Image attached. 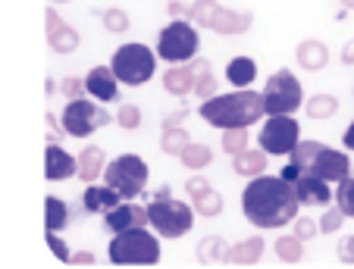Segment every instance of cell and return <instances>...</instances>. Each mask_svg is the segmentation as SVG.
Instances as JSON below:
<instances>
[{"mask_svg":"<svg viewBox=\"0 0 354 269\" xmlns=\"http://www.w3.org/2000/svg\"><path fill=\"white\" fill-rule=\"evenodd\" d=\"M192 141L188 138V132L182 126H163V141H160V148H163V154H169V157H179L182 154V148Z\"/></svg>","mask_w":354,"mask_h":269,"instance_id":"1f68e13d","label":"cell"},{"mask_svg":"<svg viewBox=\"0 0 354 269\" xmlns=\"http://www.w3.org/2000/svg\"><path fill=\"white\" fill-rule=\"evenodd\" d=\"M351 169H354V163H351Z\"/></svg>","mask_w":354,"mask_h":269,"instance_id":"c3c4849f","label":"cell"},{"mask_svg":"<svg viewBox=\"0 0 354 269\" xmlns=\"http://www.w3.org/2000/svg\"><path fill=\"white\" fill-rule=\"evenodd\" d=\"M292 188H295L298 203H304V207H329V203H333L329 182H323L320 175H314V172H304L301 179H295Z\"/></svg>","mask_w":354,"mask_h":269,"instance_id":"9a60e30c","label":"cell"},{"mask_svg":"<svg viewBox=\"0 0 354 269\" xmlns=\"http://www.w3.org/2000/svg\"><path fill=\"white\" fill-rule=\"evenodd\" d=\"M248 128H223V150H226L229 157L241 154V150L248 148Z\"/></svg>","mask_w":354,"mask_h":269,"instance_id":"836d02e7","label":"cell"},{"mask_svg":"<svg viewBox=\"0 0 354 269\" xmlns=\"http://www.w3.org/2000/svg\"><path fill=\"white\" fill-rule=\"evenodd\" d=\"M192 81H194L192 66H169L167 72H163V88H167L169 94H176V97L192 94Z\"/></svg>","mask_w":354,"mask_h":269,"instance_id":"d4e9b609","label":"cell"},{"mask_svg":"<svg viewBox=\"0 0 354 269\" xmlns=\"http://www.w3.org/2000/svg\"><path fill=\"white\" fill-rule=\"evenodd\" d=\"M113 122H120L126 132H132V128H138L141 126V110L135 107V103H122L120 107V113L113 116Z\"/></svg>","mask_w":354,"mask_h":269,"instance_id":"8d00e7d4","label":"cell"},{"mask_svg":"<svg viewBox=\"0 0 354 269\" xmlns=\"http://www.w3.org/2000/svg\"><path fill=\"white\" fill-rule=\"evenodd\" d=\"M308 172H314V175H320L323 182H342L348 172H351V160H348V154L345 150H333V148H317V154L310 157V166H308Z\"/></svg>","mask_w":354,"mask_h":269,"instance_id":"7c38bea8","label":"cell"},{"mask_svg":"<svg viewBox=\"0 0 354 269\" xmlns=\"http://www.w3.org/2000/svg\"><path fill=\"white\" fill-rule=\"evenodd\" d=\"M226 79H229V85H235V88L254 85L257 63L251 60V57H235V60H229V66H226Z\"/></svg>","mask_w":354,"mask_h":269,"instance_id":"cb8c5ba5","label":"cell"},{"mask_svg":"<svg viewBox=\"0 0 354 269\" xmlns=\"http://www.w3.org/2000/svg\"><path fill=\"white\" fill-rule=\"evenodd\" d=\"M122 197L116 195L110 185H88L85 195H82V207H85V213H107V210H113L116 203H120Z\"/></svg>","mask_w":354,"mask_h":269,"instance_id":"ffe728a7","label":"cell"},{"mask_svg":"<svg viewBox=\"0 0 354 269\" xmlns=\"http://www.w3.org/2000/svg\"><path fill=\"white\" fill-rule=\"evenodd\" d=\"M107 257L116 266H154L160 260V241L145 226L141 229H126L113 235Z\"/></svg>","mask_w":354,"mask_h":269,"instance_id":"3957f363","label":"cell"},{"mask_svg":"<svg viewBox=\"0 0 354 269\" xmlns=\"http://www.w3.org/2000/svg\"><path fill=\"white\" fill-rule=\"evenodd\" d=\"M50 3H69V0H50Z\"/></svg>","mask_w":354,"mask_h":269,"instance_id":"7dc6e473","label":"cell"},{"mask_svg":"<svg viewBox=\"0 0 354 269\" xmlns=\"http://www.w3.org/2000/svg\"><path fill=\"white\" fill-rule=\"evenodd\" d=\"M198 54V32L185 19H173L157 38V57L167 63H185Z\"/></svg>","mask_w":354,"mask_h":269,"instance_id":"30bf717a","label":"cell"},{"mask_svg":"<svg viewBox=\"0 0 354 269\" xmlns=\"http://www.w3.org/2000/svg\"><path fill=\"white\" fill-rule=\"evenodd\" d=\"M44 175L50 182H63V179L75 175V157L66 154V150L57 144V138H50V144H47V150H44Z\"/></svg>","mask_w":354,"mask_h":269,"instance_id":"ac0fdd59","label":"cell"},{"mask_svg":"<svg viewBox=\"0 0 354 269\" xmlns=\"http://www.w3.org/2000/svg\"><path fill=\"white\" fill-rule=\"evenodd\" d=\"M104 166H107V160H104V150L94 148V144H88V148L79 150V157H75V172H79L82 182H97L100 175H104Z\"/></svg>","mask_w":354,"mask_h":269,"instance_id":"d6986e66","label":"cell"},{"mask_svg":"<svg viewBox=\"0 0 354 269\" xmlns=\"http://www.w3.org/2000/svg\"><path fill=\"white\" fill-rule=\"evenodd\" d=\"M298 141H301V128L288 113L286 116H270V119L263 122L261 134H257V144H261V150L267 157L270 154L273 157H288Z\"/></svg>","mask_w":354,"mask_h":269,"instance_id":"8fae6325","label":"cell"},{"mask_svg":"<svg viewBox=\"0 0 354 269\" xmlns=\"http://www.w3.org/2000/svg\"><path fill=\"white\" fill-rule=\"evenodd\" d=\"M147 213V226H154V232H160L163 238H182L192 232L194 226V210L192 203L176 201L169 197H154V201L145 207Z\"/></svg>","mask_w":354,"mask_h":269,"instance_id":"5b68a950","label":"cell"},{"mask_svg":"<svg viewBox=\"0 0 354 269\" xmlns=\"http://www.w3.org/2000/svg\"><path fill=\"white\" fill-rule=\"evenodd\" d=\"M339 188L333 191V201H335V207L345 213V219H354V179L351 175H345L342 182H335Z\"/></svg>","mask_w":354,"mask_h":269,"instance_id":"d6a6232c","label":"cell"},{"mask_svg":"<svg viewBox=\"0 0 354 269\" xmlns=\"http://www.w3.org/2000/svg\"><path fill=\"white\" fill-rule=\"evenodd\" d=\"M342 63H345V66H354V38L345 41V48H342Z\"/></svg>","mask_w":354,"mask_h":269,"instance_id":"b9f144b4","label":"cell"},{"mask_svg":"<svg viewBox=\"0 0 354 269\" xmlns=\"http://www.w3.org/2000/svg\"><path fill=\"white\" fill-rule=\"evenodd\" d=\"M295 57H298V66H304L308 72H320V69L329 63V48L323 44V41L308 38V41H301L298 44Z\"/></svg>","mask_w":354,"mask_h":269,"instance_id":"44dd1931","label":"cell"},{"mask_svg":"<svg viewBox=\"0 0 354 269\" xmlns=\"http://www.w3.org/2000/svg\"><path fill=\"white\" fill-rule=\"evenodd\" d=\"M100 22H104V28H107V32H113V34L129 32V16L122 13L120 7H113V10H104V16H100Z\"/></svg>","mask_w":354,"mask_h":269,"instance_id":"e575fe53","label":"cell"},{"mask_svg":"<svg viewBox=\"0 0 354 269\" xmlns=\"http://www.w3.org/2000/svg\"><path fill=\"white\" fill-rule=\"evenodd\" d=\"M298 197L282 175H254L241 191V213L257 229H279L298 216Z\"/></svg>","mask_w":354,"mask_h":269,"instance_id":"6da1fadb","label":"cell"},{"mask_svg":"<svg viewBox=\"0 0 354 269\" xmlns=\"http://www.w3.org/2000/svg\"><path fill=\"white\" fill-rule=\"evenodd\" d=\"M194 257L201 263H223L226 260V241L220 235H204L198 241V248H194Z\"/></svg>","mask_w":354,"mask_h":269,"instance_id":"4316f807","label":"cell"},{"mask_svg":"<svg viewBox=\"0 0 354 269\" xmlns=\"http://www.w3.org/2000/svg\"><path fill=\"white\" fill-rule=\"evenodd\" d=\"M292 222H295V235H298L301 241H310V238L320 232V229H317V222L310 219V216H295Z\"/></svg>","mask_w":354,"mask_h":269,"instance_id":"f35d334b","label":"cell"},{"mask_svg":"<svg viewBox=\"0 0 354 269\" xmlns=\"http://www.w3.org/2000/svg\"><path fill=\"white\" fill-rule=\"evenodd\" d=\"M263 97V113L267 116H286L295 113V110L304 103V94H301V81L295 79L288 69H279L267 79V88L261 91Z\"/></svg>","mask_w":354,"mask_h":269,"instance_id":"ba28073f","label":"cell"},{"mask_svg":"<svg viewBox=\"0 0 354 269\" xmlns=\"http://www.w3.org/2000/svg\"><path fill=\"white\" fill-rule=\"evenodd\" d=\"M232 169H235V175H241V179H254V175H261L263 169H267V154H263L261 148H245L241 154H235L232 157Z\"/></svg>","mask_w":354,"mask_h":269,"instance_id":"603a6c76","label":"cell"},{"mask_svg":"<svg viewBox=\"0 0 354 269\" xmlns=\"http://www.w3.org/2000/svg\"><path fill=\"white\" fill-rule=\"evenodd\" d=\"M342 144H345V150H354V122L345 128V134H342Z\"/></svg>","mask_w":354,"mask_h":269,"instance_id":"ee69618b","label":"cell"},{"mask_svg":"<svg viewBox=\"0 0 354 269\" xmlns=\"http://www.w3.org/2000/svg\"><path fill=\"white\" fill-rule=\"evenodd\" d=\"M141 226H147V213L145 207H138V203H116L113 210H107L104 213V229L107 232H126V229H141Z\"/></svg>","mask_w":354,"mask_h":269,"instance_id":"2e32d148","label":"cell"},{"mask_svg":"<svg viewBox=\"0 0 354 269\" xmlns=\"http://www.w3.org/2000/svg\"><path fill=\"white\" fill-rule=\"evenodd\" d=\"M169 16H176V19H188V7H182V3H176V0H169Z\"/></svg>","mask_w":354,"mask_h":269,"instance_id":"7bdbcfd3","label":"cell"},{"mask_svg":"<svg viewBox=\"0 0 354 269\" xmlns=\"http://www.w3.org/2000/svg\"><path fill=\"white\" fill-rule=\"evenodd\" d=\"M57 88H60V94L69 97V101H75V97H85V79H75V75L63 79Z\"/></svg>","mask_w":354,"mask_h":269,"instance_id":"74e56055","label":"cell"},{"mask_svg":"<svg viewBox=\"0 0 354 269\" xmlns=\"http://www.w3.org/2000/svg\"><path fill=\"white\" fill-rule=\"evenodd\" d=\"M188 19H194L201 28H210L216 34H245L254 22V13L220 7L216 0H194L188 7Z\"/></svg>","mask_w":354,"mask_h":269,"instance_id":"277c9868","label":"cell"},{"mask_svg":"<svg viewBox=\"0 0 354 269\" xmlns=\"http://www.w3.org/2000/svg\"><path fill=\"white\" fill-rule=\"evenodd\" d=\"M60 119H63V132L66 134H73V138H88L91 132L110 126L113 116L100 107V103L88 101V97H75V101L66 103V110H63Z\"/></svg>","mask_w":354,"mask_h":269,"instance_id":"9c48e42d","label":"cell"},{"mask_svg":"<svg viewBox=\"0 0 354 269\" xmlns=\"http://www.w3.org/2000/svg\"><path fill=\"white\" fill-rule=\"evenodd\" d=\"M85 94H91L94 101L110 103L120 97V81L110 72V66H94L91 72L85 75Z\"/></svg>","mask_w":354,"mask_h":269,"instance_id":"e0dca14e","label":"cell"},{"mask_svg":"<svg viewBox=\"0 0 354 269\" xmlns=\"http://www.w3.org/2000/svg\"><path fill=\"white\" fill-rule=\"evenodd\" d=\"M44 219H47V229L50 232H60L69 226V203H63L60 197H47L44 201Z\"/></svg>","mask_w":354,"mask_h":269,"instance_id":"83f0119b","label":"cell"},{"mask_svg":"<svg viewBox=\"0 0 354 269\" xmlns=\"http://www.w3.org/2000/svg\"><path fill=\"white\" fill-rule=\"evenodd\" d=\"M201 116L214 128H248L267 113H263V97L257 91L239 88L229 94H214L201 101Z\"/></svg>","mask_w":354,"mask_h":269,"instance_id":"7a4b0ae2","label":"cell"},{"mask_svg":"<svg viewBox=\"0 0 354 269\" xmlns=\"http://www.w3.org/2000/svg\"><path fill=\"white\" fill-rule=\"evenodd\" d=\"M185 191H188V197H192V210L198 216H207V219H214V216L223 213V197L216 195L214 188H210L207 179H201V175L188 179Z\"/></svg>","mask_w":354,"mask_h":269,"instance_id":"5bb4252c","label":"cell"},{"mask_svg":"<svg viewBox=\"0 0 354 269\" xmlns=\"http://www.w3.org/2000/svg\"><path fill=\"white\" fill-rule=\"evenodd\" d=\"M154 69H157L154 50L145 48V44H122L113 54V60H110V72L122 85H145L154 75Z\"/></svg>","mask_w":354,"mask_h":269,"instance_id":"52a82bcc","label":"cell"},{"mask_svg":"<svg viewBox=\"0 0 354 269\" xmlns=\"http://www.w3.org/2000/svg\"><path fill=\"white\" fill-rule=\"evenodd\" d=\"M342 10H354V0H339Z\"/></svg>","mask_w":354,"mask_h":269,"instance_id":"bcb514c9","label":"cell"},{"mask_svg":"<svg viewBox=\"0 0 354 269\" xmlns=\"http://www.w3.org/2000/svg\"><path fill=\"white\" fill-rule=\"evenodd\" d=\"M47 248H50V254H54L60 263H69V257H73L69 254V248H66V241H63L57 232H50V229H47Z\"/></svg>","mask_w":354,"mask_h":269,"instance_id":"ab89813d","label":"cell"},{"mask_svg":"<svg viewBox=\"0 0 354 269\" xmlns=\"http://www.w3.org/2000/svg\"><path fill=\"white\" fill-rule=\"evenodd\" d=\"M276 257L282 263H301L304 260V241L298 235H279L276 241Z\"/></svg>","mask_w":354,"mask_h":269,"instance_id":"4dcf8cb0","label":"cell"},{"mask_svg":"<svg viewBox=\"0 0 354 269\" xmlns=\"http://www.w3.org/2000/svg\"><path fill=\"white\" fill-rule=\"evenodd\" d=\"M104 182H107L120 197L132 201V197L145 195L147 163L135 154H120L116 160H110L107 166H104Z\"/></svg>","mask_w":354,"mask_h":269,"instance_id":"8992f818","label":"cell"},{"mask_svg":"<svg viewBox=\"0 0 354 269\" xmlns=\"http://www.w3.org/2000/svg\"><path fill=\"white\" fill-rule=\"evenodd\" d=\"M69 263H94V254L91 250H79V254L69 257Z\"/></svg>","mask_w":354,"mask_h":269,"instance_id":"f6af8a7d","label":"cell"},{"mask_svg":"<svg viewBox=\"0 0 354 269\" xmlns=\"http://www.w3.org/2000/svg\"><path fill=\"white\" fill-rule=\"evenodd\" d=\"M342 226H345V213H342L339 207H329L326 213L320 216V222H317V229L326 232V235H333V232H339Z\"/></svg>","mask_w":354,"mask_h":269,"instance_id":"d590c367","label":"cell"},{"mask_svg":"<svg viewBox=\"0 0 354 269\" xmlns=\"http://www.w3.org/2000/svg\"><path fill=\"white\" fill-rule=\"evenodd\" d=\"M179 160L185 163L188 169H204L210 166V160H214V150L207 148V144H198V141H188L185 148H182Z\"/></svg>","mask_w":354,"mask_h":269,"instance_id":"f546056e","label":"cell"},{"mask_svg":"<svg viewBox=\"0 0 354 269\" xmlns=\"http://www.w3.org/2000/svg\"><path fill=\"white\" fill-rule=\"evenodd\" d=\"M335 254H339V260L345 263V266H354V235H345L339 241V250H335Z\"/></svg>","mask_w":354,"mask_h":269,"instance_id":"60d3db41","label":"cell"},{"mask_svg":"<svg viewBox=\"0 0 354 269\" xmlns=\"http://www.w3.org/2000/svg\"><path fill=\"white\" fill-rule=\"evenodd\" d=\"M304 113L310 116V119H329V116L339 113V97L333 94H314L304 101Z\"/></svg>","mask_w":354,"mask_h":269,"instance_id":"f1b7e54d","label":"cell"},{"mask_svg":"<svg viewBox=\"0 0 354 269\" xmlns=\"http://www.w3.org/2000/svg\"><path fill=\"white\" fill-rule=\"evenodd\" d=\"M44 22H47V44H50V50L54 54H73L75 48H79V32L75 28H69L66 22L60 19V13L54 10V3L47 7L44 13Z\"/></svg>","mask_w":354,"mask_h":269,"instance_id":"4fadbf2b","label":"cell"},{"mask_svg":"<svg viewBox=\"0 0 354 269\" xmlns=\"http://www.w3.org/2000/svg\"><path fill=\"white\" fill-rule=\"evenodd\" d=\"M263 238L254 235V238H245V241H239L235 248H226V260L223 263H235V266H251V263H257L263 257Z\"/></svg>","mask_w":354,"mask_h":269,"instance_id":"7402d4cb","label":"cell"},{"mask_svg":"<svg viewBox=\"0 0 354 269\" xmlns=\"http://www.w3.org/2000/svg\"><path fill=\"white\" fill-rule=\"evenodd\" d=\"M192 72H194V81H192V91L201 97V101H207L214 97L216 91V79H214V69H210L207 60H194L192 63Z\"/></svg>","mask_w":354,"mask_h":269,"instance_id":"484cf974","label":"cell"}]
</instances>
